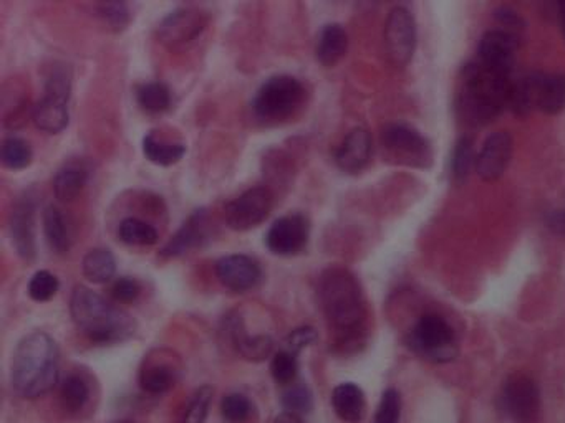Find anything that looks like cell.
Wrapping results in <instances>:
<instances>
[{"mask_svg":"<svg viewBox=\"0 0 565 423\" xmlns=\"http://www.w3.org/2000/svg\"><path fill=\"white\" fill-rule=\"evenodd\" d=\"M318 302L336 334V348L354 351L364 344L365 298L352 272L330 266L318 278Z\"/></svg>","mask_w":565,"mask_h":423,"instance_id":"obj_1","label":"cell"},{"mask_svg":"<svg viewBox=\"0 0 565 423\" xmlns=\"http://www.w3.org/2000/svg\"><path fill=\"white\" fill-rule=\"evenodd\" d=\"M512 76L481 65L478 60L461 70L456 108L463 121L471 126H486L509 108Z\"/></svg>","mask_w":565,"mask_h":423,"instance_id":"obj_2","label":"cell"},{"mask_svg":"<svg viewBox=\"0 0 565 423\" xmlns=\"http://www.w3.org/2000/svg\"><path fill=\"white\" fill-rule=\"evenodd\" d=\"M57 342L44 331H34L20 341L12 354L10 382L24 399L48 394L58 380Z\"/></svg>","mask_w":565,"mask_h":423,"instance_id":"obj_3","label":"cell"},{"mask_svg":"<svg viewBox=\"0 0 565 423\" xmlns=\"http://www.w3.org/2000/svg\"><path fill=\"white\" fill-rule=\"evenodd\" d=\"M70 314L78 330L95 344H116L132 338L134 320L87 286H75L70 298Z\"/></svg>","mask_w":565,"mask_h":423,"instance_id":"obj_4","label":"cell"},{"mask_svg":"<svg viewBox=\"0 0 565 423\" xmlns=\"http://www.w3.org/2000/svg\"><path fill=\"white\" fill-rule=\"evenodd\" d=\"M304 100L306 88L296 76H270L254 96L252 110L264 121H282L296 113Z\"/></svg>","mask_w":565,"mask_h":423,"instance_id":"obj_5","label":"cell"},{"mask_svg":"<svg viewBox=\"0 0 565 423\" xmlns=\"http://www.w3.org/2000/svg\"><path fill=\"white\" fill-rule=\"evenodd\" d=\"M406 342L418 356L433 362H448L456 356L454 331L438 314H424L414 324Z\"/></svg>","mask_w":565,"mask_h":423,"instance_id":"obj_6","label":"cell"},{"mask_svg":"<svg viewBox=\"0 0 565 423\" xmlns=\"http://www.w3.org/2000/svg\"><path fill=\"white\" fill-rule=\"evenodd\" d=\"M274 207V196L268 187H252L230 200L224 208V218L230 230L248 232L260 226Z\"/></svg>","mask_w":565,"mask_h":423,"instance_id":"obj_7","label":"cell"},{"mask_svg":"<svg viewBox=\"0 0 565 423\" xmlns=\"http://www.w3.org/2000/svg\"><path fill=\"white\" fill-rule=\"evenodd\" d=\"M209 24L206 12L191 7L173 10L158 25V40L170 50H182L201 37Z\"/></svg>","mask_w":565,"mask_h":423,"instance_id":"obj_8","label":"cell"},{"mask_svg":"<svg viewBox=\"0 0 565 423\" xmlns=\"http://www.w3.org/2000/svg\"><path fill=\"white\" fill-rule=\"evenodd\" d=\"M382 144L385 151L403 164L423 168L432 159L430 142L406 124H388L382 131Z\"/></svg>","mask_w":565,"mask_h":423,"instance_id":"obj_9","label":"cell"},{"mask_svg":"<svg viewBox=\"0 0 565 423\" xmlns=\"http://www.w3.org/2000/svg\"><path fill=\"white\" fill-rule=\"evenodd\" d=\"M385 48L396 66H406L416 48V25L412 12L404 7L390 10L385 22Z\"/></svg>","mask_w":565,"mask_h":423,"instance_id":"obj_10","label":"cell"},{"mask_svg":"<svg viewBox=\"0 0 565 423\" xmlns=\"http://www.w3.org/2000/svg\"><path fill=\"white\" fill-rule=\"evenodd\" d=\"M310 238V222L302 214H290L278 218L266 236L270 254L278 256H296L302 254Z\"/></svg>","mask_w":565,"mask_h":423,"instance_id":"obj_11","label":"cell"},{"mask_svg":"<svg viewBox=\"0 0 565 423\" xmlns=\"http://www.w3.org/2000/svg\"><path fill=\"white\" fill-rule=\"evenodd\" d=\"M9 232L12 246L22 260L32 262L37 255L35 242V202L25 194L15 200L10 210Z\"/></svg>","mask_w":565,"mask_h":423,"instance_id":"obj_12","label":"cell"},{"mask_svg":"<svg viewBox=\"0 0 565 423\" xmlns=\"http://www.w3.org/2000/svg\"><path fill=\"white\" fill-rule=\"evenodd\" d=\"M502 404L518 423H532L541 409V392L536 382L527 376H512L502 390Z\"/></svg>","mask_w":565,"mask_h":423,"instance_id":"obj_13","label":"cell"},{"mask_svg":"<svg viewBox=\"0 0 565 423\" xmlns=\"http://www.w3.org/2000/svg\"><path fill=\"white\" fill-rule=\"evenodd\" d=\"M214 270L220 284L234 293L250 292L262 280L260 264L248 255H226L216 262Z\"/></svg>","mask_w":565,"mask_h":423,"instance_id":"obj_14","label":"cell"},{"mask_svg":"<svg viewBox=\"0 0 565 423\" xmlns=\"http://www.w3.org/2000/svg\"><path fill=\"white\" fill-rule=\"evenodd\" d=\"M518 50V37L506 30H491L479 42L478 62L494 72L511 75Z\"/></svg>","mask_w":565,"mask_h":423,"instance_id":"obj_15","label":"cell"},{"mask_svg":"<svg viewBox=\"0 0 565 423\" xmlns=\"http://www.w3.org/2000/svg\"><path fill=\"white\" fill-rule=\"evenodd\" d=\"M512 158V138L506 131L491 134L476 156V172L486 182L501 179Z\"/></svg>","mask_w":565,"mask_h":423,"instance_id":"obj_16","label":"cell"},{"mask_svg":"<svg viewBox=\"0 0 565 423\" xmlns=\"http://www.w3.org/2000/svg\"><path fill=\"white\" fill-rule=\"evenodd\" d=\"M164 352L166 351H154L144 359L140 370V386L148 394H164L178 382L180 367L176 366V358L164 356Z\"/></svg>","mask_w":565,"mask_h":423,"instance_id":"obj_17","label":"cell"},{"mask_svg":"<svg viewBox=\"0 0 565 423\" xmlns=\"http://www.w3.org/2000/svg\"><path fill=\"white\" fill-rule=\"evenodd\" d=\"M372 134L365 128H355L336 148V162L346 174H356L366 168L372 158Z\"/></svg>","mask_w":565,"mask_h":423,"instance_id":"obj_18","label":"cell"},{"mask_svg":"<svg viewBox=\"0 0 565 423\" xmlns=\"http://www.w3.org/2000/svg\"><path fill=\"white\" fill-rule=\"evenodd\" d=\"M206 226H208L206 208L194 210L182 224L181 228L160 250V255L163 258H178L201 246L202 242L206 240Z\"/></svg>","mask_w":565,"mask_h":423,"instance_id":"obj_19","label":"cell"},{"mask_svg":"<svg viewBox=\"0 0 565 423\" xmlns=\"http://www.w3.org/2000/svg\"><path fill=\"white\" fill-rule=\"evenodd\" d=\"M228 334H229L232 346L238 351V354L250 361V362H262L272 354L274 351V339L268 334H254L250 336L244 321L240 316H232L228 320Z\"/></svg>","mask_w":565,"mask_h":423,"instance_id":"obj_20","label":"cell"},{"mask_svg":"<svg viewBox=\"0 0 565 423\" xmlns=\"http://www.w3.org/2000/svg\"><path fill=\"white\" fill-rule=\"evenodd\" d=\"M68 120H70L68 100L58 98L54 94H45L32 110V121L35 122L40 131L48 134L65 131Z\"/></svg>","mask_w":565,"mask_h":423,"instance_id":"obj_21","label":"cell"},{"mask_svg":"<svg viewBox=\"0 0 565 423\" xmlns=\"http://www.w3.org/2000/svg\"><path fill=\"white\" fill-rule=\"evenodd\" d=\"M348 35L340 24H326L317 38L316 57L324 66H336L346 57Z\"/></svg>","mask_w":565,"mask_h":423,"instance_id":"obj_22","label":"cell"},{"mask_svg":"<svg viewBox=\"0 0 565 423\" xmlns=\"http://www.w3.org/2000/svg\"><path fill=\"white\" fill-rule=\"evenodd\" d=\"M332 405L340 420L346 423L362 422L365 415L364 390L352 382L340 384L332 392Z\"/></svg>","mask_w":565,"mask_h":423,"instance_id":"obj_23","label":"cell"},{"mask_svg":"<svg viewBox=\"0 0 565 423\" xmlns=\"http://www.w3.org/2000/svg\"><path fill=\"white\" fill-rule=\"evenodd\" d=\"M541 75L542 73H529V75L512 78L511 91H509V108L514 113L526 116L532 110H536Z\"/></svg>","mask_w":565,"mask_h":423,"instance_id":"obj_24","label":"cell"},{"mask_svg":"<svg viewBox=\"0 0 565 423\" xmlns=\"http://www.w3.org/2000/svg\"><path fill=\"white\" fill-rule=\"evenodd\" d=\"M143 154L146 159L156 166L170 168L184 158L186 146L182 142L168 141L151 131L143 138Z\"/></svg>","mask_w":565,"mask_h":423,"instance_id":"obj_25","label":"cell"},{"mask_svg":"<svg viewBox=\"0 0 565 423\" xmlns=\"http://www.w3.org/2000/svg\"><path fill=\"white\" fill-rule=\"evenodd\" d=\"M82 272L88 282L105 284L115 278L116 258L108 248L90 250L82 262Z\"/></svg>","mask_w":565,"mask_h":423,"instance_id":"obj_26","label":"cell"},{"mask_svg":"<svg viewBox=\"0 0 565 423\" xmlns=\"http://www.w3.org/2000/svg\"><path fill=\"white\" fill-rule=\"evenodd\" d=\"M537 110L556 116L565 110V75H541Z\"/></svg>","mask_w":565,"mask_h":423,"instance_id":"obj_27","label":"cell"},{"mask_svg":"<svg viewBox=\"0 0 565 423\" xmlns=\"http://www.w3.org/2000/svg\"><path fill=\"white\" fill-rule=\"evenodd\" d=\"M88 172L77 164H68L60 169L54 179V194L60 202H72L87 186Z\"/></svg>","mask_w":565,"mask_h":423,"instance_id":"obj_28","label":"cell"},{"mask_svg":"<svg viewBox=\"0 0 565 423\" xmlns=\"http://www.w3.org/2000/svg\"><path fill=\"white\" fill-rule=\"evenodd\" d=\"M44 234L50 248L58 255L68 254L72 238L65 216L54 206H48L44 212Z\"/></svg>","mask_w":565,"mask_h":423,"instance_id":"obj_29","label":"cell"},{"mask_svg":"<svg viewBox=\"0 0 565 423\" xmlns=\"http://www.w3.org/2000/svg\"><path fill=\"white\" fill-rule=\"evenodd\" d=\"M90 400V386L82 376H68L60 387V404L68 414H78Z\"/></svg>","mask_w":565,"mask_h":423,"instance_id":"obj_30","label":"cell"},{"mask_svg":"<svg viewBox=\"0 0 565 423\" xmlns=\"http://www.w3.org/2000/svg\"><path fill=\"white\" fill-rule=\"evenodd\" d=\"M136 100L146 113H164L171 106V90L161 82H150L136 90Z\"/></svg>","mask_w":565,"mask_h":423,"instance_id":"obj_31","label":"cell"},{"mask_svg":"<svg viewBox=\"0 0 565 423\" xmlns=\"http://www.w3.org/2000/svg\"><path fill=\"white\" fill-rule=\"evenodd\" d=\"M120 240L132 246H151L158 242V230L136 216H128L118 226Z\"/></svg>","mask_w":565,"mask_h":423,"instance_id":"obj_32","label":"cell"},{"mask_svg":"<svg viewBox=\"0 0 565 423\" xmlns=\"http://www.w3.org/2000/svg\"><path fill=\"white\" fill-rule=\"evenodd\" d=\"M2 164L10 170H22L29 168L34 159V152L29 142L17 136H10L2 142L0 148Z\"/></svg>","mask_w":565,"mask_h":423,"instance_id":"obj_33","label":"cell"},{"mask_svg":"<svg viewBox=\"0 0 565 423\" xmlns=\"http://www.w3.org/2000/svg\"><path fill=\"white\" fill-rule=\"evenodd\" d=\"M472 168L476 169V156H474V148L470 138L463 136L460 141L456 142L454 151H453V159H451V170L453 176L458 182H464L470 178Z\"/></svg>","mask_w":565,"mask_h":423,"instance_id":"obj_34","label":"cell"},{"mask_svg":"<svg viewBox=\"0 0 565 423\" xmlns=\"http://www.w3.org/2000/svg\"><path fill=\"white\" fill-rule=\"evenodd\" d=\"M96 15L112 32H123L130 25L132 14L125 2H103L96 5Z\"/></svg>","mask_w":565,"mask_h":423,"instance_id":"obj_35","label":"cell"},{"mask_svg":"<svg viewBox=\"0 0 565 423\" xmlns=\"http://www.w3.org/2000/svg\"><path fill=\"white\" fill-rule=\"evenodd\" d=\"M214 389L211 386H202L191 395L188 407L182 415L181 423H204L209 410H211Z\"/></svg>","mask_w":565,"mask_h":423,"instance_id":"obj_36","label":"cell"},{"mask_svg":"<svg viewBox=\"0 0 565 423\" xmlns=\"http://www.w3.org/2000/svg\"><path fill=\"white\" fill-rule=\"evenodd\" d=\"M270 374L280 386L294 384L298 374L297 356L286 349L278 351L270 361Z\"/></svg>","mask_w":565,"mask_h":423,"instance_id":"obj_37","label":"cell"},{"mask_svg":"<svg viewBox=\"0 0 565 423\" xmlns=\"http://www.w3.org/2000/svg\"><path fill=\"white\" fill-rule=\"evenodd\" d=\"M58 288H60V282L54 273L48 270H39L30 278L27 292L34 302L45 303L50 302L57 294Z\"/></svg>","mask_w":565,"mask_h":423,"instance_id":"obj_38","label":"cell"},{"mask_svg":"<svg viewBox=\"0 0 565 423\" xmlns=\"http://www.w3.org/2000/svg\"><path fill=\"white\" fill-rule=\"evenodd\" d=\"M220 414L228 423H244L252 414V402L244 394L224 395L220 402Z\"/></svg>","mask_w":565,"mask_h":423,"instance_id":"obj_39","label":"cell"},{"mask_svg":"<svg viewBox=\"0 0 565 423\" xmlns=\"http://www.w3.org/2000/svg\"><path fill=\"white\" fill-rule=\"evenodd\" d=\"M402 418V395L395 389L385 390L382 402L376 409L374 423H400Z\"/></svg>","mask_w":565,"mask_h":423,"instance_id":"obj_40","label":"cell"},{"mask_svg":"<svg viewBox=\"0 0 565 423\" xmlns=\"http://www.w3.org/2000/svg\"><path fill=\"white\" fill-rule=\"evenodd\" d=\"M286 412L292 417L306 415L312 410V394L306 386H294L282 397Z\"/></svg>","mask_w":565,"mask_h":423,"instance_id":"obj_41","label":"cell"},{"mask_svg":"<svg viewBox=\"0 0 565 423\" xmlns=\"http://www.w3.org/2000/svg\"><path fill=\"white\" fill-rule=\"evenodd\" d=\"M72 91V72L67 65H55L50 70L45 83V94H54L68 100Z\"/></svg>","mask_w":565,"mask_h":423,"instance_id":"obj_42","label":"cell"},{"mask_svg":"<svg viewBox=\"0 0 565 423\" xmlns=\"http://www.w3.org/2000/svg\"><path fill=\"white\" fill-rule=\"evenodd\" d=\"M317 339H318V334L312 326H302L288 332L287 338L284 341V349L297 356L300 351L316 344Z\"/></svg>","mask_w":565,"mask_h":423,"instance_id":"obj_43","label":"cell"},{"mask_svg":"<svg viewBox=\"0 0 565 423\" xmlns=\"http://www.w3.org/2000/svg\"><path fill=\"white\" fill-rule=\"evenodd\" d=\"M110 293H112L115 302L133 303L138 300V296L141 293V286H140V283L133 280V278H130V276H120L112 284Z\"/></svg>","mask_w":565,"mask_h":423,"instance_id":"obj_44","label":"cell"},{"mask_svg":"<svg viewBox=\"0 0 565 423\" xmlns=\"http://www.w3.org/2000/svg\"><path fill=\"white\" fill-rule=\"evenodd\" d=\"M496 19L506 27V32L512 34L514 37H518V32L524 29L522 20L519 19V15L514 10L506 9V7L496 10Z\"/></svg>","mask_w":565,"mask_h":423,"instance_id":"obj_45","label":"cell"},{"mask_svg":"<svg viewBox=\"0 0 565 423\" xmlns=\"http://www.w3.org/2000/svg\"><path fill=\"white\" fill-rule=\"evenodd\" d=\"M547 226L557 236H565V210H556L547 216Z\"/></svg>","mask_w":565,"mask_h":423,"instance_id":"obj_46","label":"cell"},{"mask_svg":"<svg viewBox=\"0 0 565 423\" xmlns=\"http://www.w3.org/2000/svg\"><path fill=\"white\" fill-rule=\"evenodd\" d=\"M557 17H559L560 30H562V35L565 38V0L564 2H559V5H557Z\"/></svg>","mask_w":565,"mask_h":423,"instance_id":"obj_47","label":"cell"},{"mask_svg":"<svg viewBox=\"0 0 565 423\" xmlns=\"http://www.w3.org/2000/svg\"><path fill=\"white\" fill-rule=\"evenodd\" d=\"M115 423H134V422H130V420H122V422H115Z\"/></svg>","mask_w":565,"mask_h":423,"instance_id":"obj_48","label":"cell"}]
</instances>
